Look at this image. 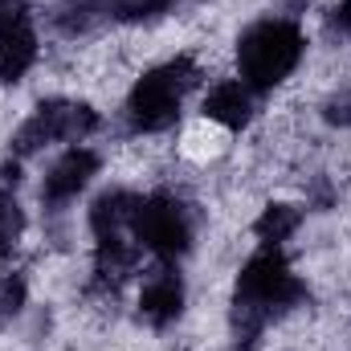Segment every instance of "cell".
I'll return each instance as SVG.
<instances>
[{
	"mask_svg": "<svg viewBox=\"0 0 351 351\" xmlns=\"http://www.w3.org/2000/svg\"><path fill=\"white\" fill-rule=\"evenodd\" d=\"M306 302V286L294 278L290 262L282 250H258L250 262L241 265L237 286H233V339L237 348H254L265 327Z\"/></svg>",
	"mask_w": 351,
	"mask_h": 351,
	"instance_id": "cell-1",
	"label": "cell"
},
{
	"mask_svg": "<svg viewBox=\"0 0 351 351\" xmlns=\"http://www.w3.org/2000/svg\"><path fill=\"white\" fill-rule=\"evenodd\" d=\"M306 53V37L294 21L286 16H265L258 25H250L237 41V70L241 82L250 90H274L282 86L294 66Z\"/></svg>",
	"mask_w": 351,
	"mask_h": 351,
	"instance_id": "cell-2",
	"label": "cell"
},
{
	"mask_svg": "<svg viewBox=\"0 0 351 351\" xmlns=\"http://www.w3.org/2000/svg\"><path fill=\"white\" fill-rule=\"evenodd\" d=\"M200 82V70L192 58H172L156 70H147L131 94H127V127L135 135H160L168 131L176 119H180V106H184V94Z\"/></svg>",
	"mask_w": 351,
	"mask_h": 351,
	"instance_id": "cell-3",
	"label": "cell"
},
{
	"mask_svg": "<svg viewBox=\"0 0 351 351\" xmlns=\"http://www.w3.org/2000/svg\"><path fill=\"white\" fill-rule=\"evenodd\" d=\"M98 131V110L86 102H70V98H49L41 102L12 135V156L29 160L49 143H82L86 135Z\"/></svg>",
	"mask_w": 351,
	"mask_h": 351,
	"instance_id": "cell-4",
	"label": "cell"
},
{
	"mask_svg": "<svg viewBox=\"0 0 351 351\" xmlns=\"http://www.w3.org/2000/svg\"><path fill=\"white\" fill-rule=\"evenodd\" d=\"M131 237L160 262H176L192 250V213L172 192L139 196V208L131 217Z\"/></svg>",
	"mask_w": 351,
	"mask_h": 351,
	"instance_id": "cell-5",
	"label": "cell"
},
{
	"mask_svg": "<svg viewBox=\"0 0 351 351\" xmlns=\"http://www.w3.org/2000/svg\"><path fill=\"white\" fill-rule=\"evenodd\" d=\"M37 29L29 0H0V82H21L37 62Z\"/></svg>",
	"mask_w": 351,
	"mask_h": 351,
	"instance_id": "cell-6",
	"label": "cell"
},
{
	"mask_svg": "<svg viewBox=\"0 0 351 351\" xmlns=\"http://www.w3.org/2000/svg\"><path fill=\"white\" fill-rule=\"evenodd\" d=\"M98 176V156L90 152V147H70L53 168L45 176V184H41V204H49V208H66L70 200H78V192L86 188L90 180Z\"/></svg>",
	"mask_w": 351,
	"mask_h": 351,
	"instance_id": "cell-7",
	"label": "cell"
},
{
	"mask_svg": "<svg viewBox=\"0 0 351 351\" xmlns=\"http://www.w3.org/2000/svg\"><path fill=\"white\" fill-rule=\"evenodd\" d=\"M139 315L152 327H168L184 315V278L176 274L172 262H164L160 269H152V278L143 282L139 294Z\"/></svg>",
	"mask_w": 351,
	"mask_h": 351,
	"instance_id": "cell-8",
	"label": "cell"
},
{
	"mask_svg": "<svg viewBox=\"0 0 351 351\" xmlns=\"http://www.w3.org/2000/svg\"><path fill=\"white\" fill-rule=\"evenodd\" d=\"M204 114L213 123H221L225 131H241L254 119V90L237 78H225L204 94Z\"/></svg>",
	"mask_w": 351,
	"mask_h": 351,
	"instance_id": "cell-9",
	"label": "cell"
},
{
	"mask_svg": "<svg viewBox=\"0 0 351 351\" xmlns=\"http://www.w3.org/2000/svg\"><path fill=\"white\" fill-rule=\"evenodd\" d=\"M139 208V196L127 188H110L90 204V233L94 237H119L131 229V217Z\"/></svg>",
	"mask_w": 351,
	"mask_h": 351,
	"instance_id": "cell-10",
	"label": "cell"
},
{
	"mask_svg": "<svg viewBox=\"0 0 351 351\" xmlns=\"http://www.w3.org/2000/svg\"><path fill=\"white\" fill-rule=\"evenodd\" d=\"M135 262H139V245L123 241V233H119V237H98L94 278H98L102 286H119V282L135 269Z\"/></svg>",
	"mask_w": 351,
	"mask_h": 351,
	"instance_id": "cell-11",
	"label": "cell"
},
{
	"mask_svg": "<svg viewBox=\"0 0 351 351\" xmlns=\"http://www.w3.org/2000/svg\"><path fill=\"white\" fill-rule=\"evenodd\" d=\"M302 225V213L294 204H265L262 217L254 221V237L265 250H282V241H290Z\"/></svg>",
	"mask_w": 351,
	"mask_h": 351,
	"instance_id": "cell-12",
	"label": "cell"
},
{
	"mask_svg": "<svg viewBox=\"0 0 351 351\" xmlns=\"http://www.w3.org/2000/svg\"><path fill=\"white\" fill-rule=\"evenodd\" d=\"M21 233H25V213L16 204V196L0 188V262L12 254V245L21 241Z\"/></svg>",
	"mask_w": 351,
	"mask_h": 351,
	"instance_id": "cell-13",
	"label": "cell"
},
{
	"mask_svg": "<svg viewBox=\"0 0 351 351\" xmlns=\"http://www.w3.org/2000/svg\"><path fill=\"white\" fill-rule=\"evenodd\" d=\"M172 4L176 0H114L106 4V12L127 25H143V21H160L164 12H172Z\"/></svg>",
	"mask_w": 351,
	"mask_h": 351,
	"instance_id": "cell-14",
	"label": "cell"
},
{
	"mask_svg": "<svg viewBox=\"0 0 351 351\" xmlns=\"http://www.w3.org/2000/svg\"><path fill=\"white\" fill-rule=\"evenodd\" d=\"M25 298H29V282H25V274H4V278H0V331L21 315Z\"/></svg>",
	"mask_w": 351,
	"mask_h": 351,
	"instance_id": "cell-15",
	"label": "cell"
},
{
	"mask_svg": "<svg viewBox=\"0 0 351 351\" xmlns=\"http://www.w3.org/2000/svg\"><path fill=\"white\" fill-rule=\"evenodd\" d=\"M323 119L331 127H351V90H339L323 102Z\"/></svg>",
	"mask_w": 351,
	"mask_h": 351,
	"instance_id": "cell-16",
	"label": "cell"
},
{
	"mask_svg": "<svg viewBox=\"0 0 351 351\" xmlns=\"http://www.w3.org/2000/svg\"><path fill=\"white\" fill-rule=\"evenodd\" d=\"M331 29L343 33V37H351V0H343V4L331 12Z\"/></svg>",
	"mask_w": 351,
	"mask_h": 351,
	"instance_id": "cell-17",
	"label": "cell"
}]
</instances>
